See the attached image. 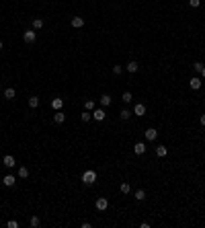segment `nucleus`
<instances>
[{
    "mask_svg": "<svg viewBox=\"0 0 205 228\" xmlns=\"http://www.w3.org/2000/svg\"><path fill=\"white\" fill-rule=\"evenodd\" d=\"M95 181H96V171L88 169V171H84V173H82V183H84V185H92Z\"/></svg>",
    "mask_w": 205,
    "mask_h": 228,
    "instance_id": "nucleus-1",
    "label": "nucleus"
},
{
    "mask_svg": "<svg viewBox=\"0 0 205 228\" xmlns=\"http://www.w3.org/2000/svg\"><path fill=\"white\" fill-rule=\"evenodd\" d=\"M23 39L27 43H33L35 39H37V31H35V29H27V31L23 33Z\"/></svg>",
    "mask_w": 205,
    "mask_h": 228,
    "instance_id": "nucleus-2",
    "label": "nucleus"
},
{
    "mask_svg": "<svg viewBox=\"0 0 205 228\" xmlns=\"http://www.w3.org/2000/svg\"><path fill=\"white\" fill-rule=\"evenodd\" d=\"M95 206H96L99 212H105V210L109 207V200H107V197H99V200L95 201Z\"/></svg>",
    "mask_w": 205,
    "mask_h": 228,
    "instance_id": "nucleus-3",
    "label": "nucleus"
},
{
    "mask_svg": "<svg viewBox=\"0 0 205 228\" xmlns=\"http://www.w3.org/2000/svg\"><path fill=\"white\" fill-rule=\"evenodd\" d=\"M133 115H136V117L146 115V105H144V103H136V105H133Z\"/></svg>",
    "mask_w": 205,
    "mask_h": 228,
    "instance_id": "nucleus-4",
    "label": "nucleus"
},
{
    "mask_svg": "<svg viewBox=\"0 0 205 228\" xmlns=\"http://www.w3.org/2000/svg\"><path fill=\"white\" fill-rule=\"evenodd\" d=\"M105 117H107V113H105V109H102V107H101V109H96V107L92 109V119H96V121H102Z\"/></svg>",
    "mask_w": 205,
    "mask_h": 228,
    "instance_id": "nucleus-5",
    "label": "nucleus"
},
{
    "mask_svg": "<svg viewBox=\"0 0 205 228\" xmlns=\"http://www.w3.org/2000/svg\"><path fill=\"white\" fill-rule=\"evenodd\" d=\"M189 86H191L193 90H199L201 89V78H199V76H193L191 80H189Z\"/></svg>",
    "mask_w": 205,
    "mask_h": 228,
    "instance_id": "nucleus-6",
    "label": "nucleus"
},
{
    "mask_svg": "<svg viewBox=\"0 0 205 228\" xmlns=\"http://www.w3.org/2000/svg\"><path fill=\"white\" fill-rule=\"evenodd\" d=\"M64 121H66V113H64V111H55V115H54V124H64Z\"/></svg>",
    "mask_w": 205,
    "mask_h": 228,
    "instance_id": "nucleus-7",
    "label": "nucleus"
},
{
    "mask_svg": "<svg viewBox=\"0 0 205 228\" xmlns=\"http://www.w3.org/2000/svg\"><path fill=\"white\" fill-rule=\"evenodd\" d=\"M144 136H146V140H148V142H152V140L158 138V131L154 130V127H150V130H146V134H144Z\"/></svg>",
    "mask_w": 205,
    "mask_h": 228,
    "instance_id": "nucleus-8",
    "label": "nucleus"
},
{
    "mask_svg": "<svg viewBox=\"0 0 205 228\" xmlns=\"http://www.w3.org/2000/svg\"><path fill=\"white\" fill-rule=\"evenodd\" d=\"M70 25H72L74 29H80L82 25H84V19H82V17H72V21H70Z\"/></svg>",
    "mask_w": 205,
    "mask_h": 228,
    "instance_id": "nucleus-9",
    "label": "nucleus"
},
{
    "mask_svg": "<svg viewBox=\"0 0 205 228\" xmlns=\"http://www.w3.org/2000/svg\"><path fill=\"white\" fill-rule=\"evenodd\" d=\"M133 152H136L137 156H142L144 152H146V144H144V142H136V146H133Z\"/></svg>",
    "mask_w": 205,
    "mask_h": 228,
    "instance_id": "nucleus-10",
    "label": "nucleus"
},
{
    "mask_svg": "<svg viewBox=\"0 0 205 228\" xmlns=\"http://www.w3.org/2000/svg\"><path fill=\"white\" fill-rule=\"evenodd\" d=\"M2 162H4V166H8V169H13L17 162H14V156H10V154H6L4 158H2Z\"/></svg>",
    "mask_w": 205,
    "mask_h": 228,
    "instance_id": "nucleus-11",
    "label": "nucleus"
},
{
    "mask_svg": "<svg viewBox=\"0 0 205 228\" xmlns=\"http://www.w3.org/2000/svg\"><path fill=\"white\" fill-rule=\"evenodd\" d=\"M2 183H4V187H13L14 183H17V179H14L13 175H6V177L2 179Z\"/></svg>",
    "mask_w": 205,
    "mask_h": 228,
    "instance_id": "nucleus-12",
    "label": "nucleus"
},
{
    "mask_svg": "<svg viewBox=\"0 0 205 228\" xmlns=\"http://www.w3.org/2000/svg\"><path fill=\"white\" fill-rule=\"evenodd\" d=\"M62 107H64V101H62V99H51V109L60 111Z\"/></svg>",
    "mask_w": 205,
    "mask_h": 228,
    "instance_id": "nucleus-13",
    "label": "nucleus"
},
{
    "mask_svg": "<svg viewBox=\"0 0 205 228\" xmlns=\"http://www.w3.org/2000/svg\"><path fill=\"white\" fill-rule=\"evenodd\" d=\"M125 70H127V72H131V74H136L137 70H140V66H137V62H129L127 66H125Z\"/></svg>",
    "mask_w": 205,
    "mask_h": 228,
    "instance_id": "nucleus-14",
    "label": "nucleus"
},
{
    "mask_svg": "<svg viewBox=\"0 0 205 228\" xmlns=\"http://www.w3.org/2000/svg\"><path fill=\"white\" fill-rule=\"evenodd\" d=\"M111 103H113V99H111L109 95H102L101 97V107H109Z\"/></svg>",
    "mask_w": 205,
    "mask_h": 228,
    "instance_id": "nucleus-15",
    "label": "nucleus"
},
{
    "mask_svg": "<svg viewBox=\"0 0 205 228\" xmlns=\"http://www.w3.org/2000/svg\"><path fill=\"white\" fill-rule=\"evenodd\" d=\"M14 97H17V90L14 89H4V99L10 101V99H14Z\"/></svg>",
    "mask_w": 205,
    "mask_h": 228,
    "instance_id": "nucleus-16",
    "label": "nucleus"
},
{
    "mask_svg": "<svg viewBox=\"0 0 205 228\" xmlns=\"http://www.w3.org/2000/svg\"><path fill=\"white\" fill-rule=\"evenodd\" d=\"M29 177V169L27 166H19V179H27Z\"/></svg>",
    "mask_w": 205,
    "mask_h": 228,
    "instance_id": "nucleus-17",
    "label": "nucleus"
},
{
    "mask_svg": "<svg viewBox=\"0 0 205 228\" xmlns=\"http://www.w3.org/2000/svg\"><path fill=\"white\" fill-rule=\"evenodd\" d=\"M80 119H82V121H84V124H88L90 119H92V113H90V111H86V109H84V113H82V115H80Z\"/></svg>",
    "mask_w": 205,
    "mask_h": 228,
    "instance_id": "nucleus-18",
    "label": "nucleus"
},
{
    "mask_svg": "<svg viewBox=\"0 0 205 228\" xmlns=\"http://www.w3.org/2000/svg\"><path fill=\"white\" fill-rule=\"evenodd\" d=\"M39 103H41V101H39L37 97H31V99H29V107H31V109H37V107H39Z\"/></svg>",
    "mask_w": 205,
    "mask_h": 228,
    "instance_id": "nucleus-19",
    "label": "nucleus"
},
{
    "mask_svg": "<svg viewBox=\"0 0 205 228\" xmlns=\"http://www.w3.org/2000/svg\"><path fill=\"white\" fill-rule=\"evenodd\" d=\"M33 29H35V31L43 29V19H33Z\"/></svg>",
    "mask_w": 205,
    "mask_h": 228,
    "instance_id": "nucleus-20",
    "label": "nucleus"
},
{
    "mask_svg": "<svg viewBox=\"0 0 205 228\" xmlns=\"http://www.w3.org/2000/svg\"><path fill=\"white\" fill-rule=\"evenodd\" d=\"M121 101H123V103H131V101H133V97H131V93H129V90H125V93H123Z\"/></svg>",
    "mask_w": 205,
    "mask_h": 228,
    "instance_id": "nucleus-21",
    "label": "nucleus"
},
{
    "mask_svg": "<svg viewBox=\"0 0 205 228\" xmlns=\"http://www.w3.org/2000/svg\"><path fill=\"white\" fill-rule=\"evenodd\" d=\"M156 154H158V156H166V154H168V148H166V146H158Z\"/></svg>",
    "mask_w": 205,
    "mask_h": 228,
    "instance_id": "nucleus-22",
    "label": "nucleus"
},
{
    "mask_svg": "<svg viewBox=\"0 0 205 228\" xmlns=\"http://www.w3.org/2000/svg\"><path fill=\"white\" fill-rule=\"evenodd\" d=\"M119 117H121V119H123V121H127V119H129V117H131V111H129V109H123V111H121V113H119Z\"/></svg>",
    "mask_w": 205,
    "mask_h": 228,
    "instance_id": "nucleus-23",
    "label": "nucleus"
},
{
    "mask_svg": "<svg viewBox=\"0 0 205 228\" xmlns=\"http://www.w3.org/2000/svg\"><path fill=\"white\" fill-rule=\"evenodd\" d=\"M119 189H121L123 195H127V193L131 191V185H129V183H121V187H119Z\"/></svg>",
    "mask_w": 205,
    "mask_h": 228,
    "instance_id": "nucleus-24",
    "label": "nucleus"
},
{
    "mask_svg": "<svg viewBox=\"0 0 205 228\" xmlns=\"http://www.w3.org/2000/svg\"><path fill=\"white\" fill-rule=\"evenodd\" d=\"M39 224H41V220H39V218H37V216H33V218L29 220V226H31V228H37V226H39Z\"/></svg>",
    "mask_w": 205,
    "mask_h": 228,
    "instance_id": "nucleus-25",
    "label": "nucleus"
},
{
    "mask_svg": "<svg viewBox=\"0 0 205 228\" xmlns=\"http://www.w3.org/2000/svg\"><path fill=\"white\" fill-rule=\"evenodd\" d=\"M136 200H137V201H144V200H146V191H144V189H137V191H136Z\"/></svg>",
    "mask_w": 205,
    "mask_h": 228,
    "instance_id": "nucleus-26",
    "label": "nucleus"
},
{
    "mask_svg": "<svg viewBox=\"0 0 205 228\" xmlns=\"http://www.w3.org/2000/svg\"><path fill=\"white\" fill-rule=\"evenodd\" d=\"M203 66H205V64H201V62H195V64H193V70H195L197 74H201V70H203Z\"/></svg>",
    "mask_w": 205,
    "mask_h": 228,
    "instance_id": "nucleus-27",
    "label": "nucleus"
},
{
    "mask_svg": "<svg viewBox=\"0 0 205 228\" xmlns=\"http://www.w3.org/2000/svg\"><path fill=\"white\" fill-rule=\"evenodd\" d=\"M95 107H96V105H95V101H86V103H84V109H86V111H92Z\"/></svg>",
    "mask_w": 205,
    "mask_h": 228,
    "instance_id": "nucleus-28",
    "label": "nucleus"
},
{
    "mask_svg": "<svg viewBox=\"0 0 205 228\" xmlns=\"http://www.w3.org/2000/svg\"><path fill=\"white\" fill-rule=\"evenodd\" d=\"M6 226H8V228H17V226H19V222H17V220H8Z\"/></svg>",
    "mask_w": 205,
    "mask_h": 228,
    "instance_id": "nucleus-29",
    "label": "nucleus"
},
{
    "mask_svg": "<svg viewBox=\"0 0 205 228\" xmlns=\"http://www.w3.org/2000/svg\"><path fill=\"white\" fill-rule=\"evenodd\" d=\"M189 4H191L193 8H197L199 4H201V0H189Z\"/></svg>",
    "mask_w": 205,
    "mask_h": 228,
    "instance_id": "nucleus-30",
    "label": "nucleus"
},
{
    "mask_svg": "<svg viewBox=\"0 0 205 228\" xmlns=\"http://www.w3.org/2000/svg\"><path fill=\"white\" fill-rule=\"evenodd\" d=\"M121 72H123L121 66H113V74H121Z\"/></svg>",
    "mask_w": 205,
    "mask_h": 228,
    "instance_id": "nucleus-31",
    "label": "nucleus"
},
{
    "mask_svg": "<svg viewBox=\"0 0 205 228\" xmlns=\"http://www.w3.org/2000/svg\"><path fill=\"white\" fill-rule=\"evenodd\" d=\"M201 125H203V127H205V113H203V115H201Z\"/></svg>",
    "mask_w": 205,
    "mask_h": 228,
    "instance_id": "nucleus-32",
    "label": "nucleus"
},
{
    "mask_svg": "<svg viewBox=\"0 0 205 228\" xmlns=\"http://www.w3.org/2000/svg\"><path fill=\"white\" fill-rule=\"evenodd\" d=\"M201 76H203V78H205V66H203V70H201Z\"/></svg>",
    "mask_w": 205,
    "mask_h": 228,
    "instance_id": "nucleus-33",
    "label": "nucleus"
},
{
    "mask_svg": "<svg viewBox=\"0 0 205 228\" xmlns=\"http://www.w3.org/2000/svg\"><path fill=\"white\" fill-rule=\"evenodd\" d=\"M0 49H2V41H0Z\"/></svg>",
    "mask_w": 205,
    "mask_h": 228,
    "instance_id": "nucleus-34",
    "label": "nucleus"
},
{
    "mask_svg": "<svg viewBox=\"0 0 205 228\" xmlns=\"http://www.w3.org/2000/svg\"><path fill=\"white\" fill-rule=\"evenodd\" d=\"M0 90H2V86H0Z\"/></svg>",
    "mask_w": 205,
    "mask_h": 228,
    "instance_id": "nucleus-35",
    "label": "nucleus"
}]
</instances>
